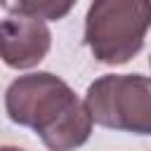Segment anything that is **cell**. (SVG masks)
I'll list each match as a JSON object with an SVG mask.
<instances>
[{
    "label": "cell",
    "mask_w": 151,
    "mask_h": 151,
    "mask_svg": "<svg viewBox=\"0 0 151 151\" xmlns=\"http://www.w3.org/2000/svg\"><path fill=\"white\" fill-rule=\"evenodd\" d=\"M149 24L151 7L144 0H94L85 14L83 40L97 61L120 66L142 52Z\"/></svg>",
    "instance_id": "2"
},
{
    "label": "cell",
    "mask_w": 151,
    "mask_h": 151,
    "mask_svg": "<svg viewBox=\"0 0 151 151\" xmlns=\"http://www.w3.org/2000/svg\"><path fill=\"white\" fill-rule=\"evenodd\" d=\"M52 47V31L45 21L9 14L0 19V59L17 71L38 66Z\"/></svg>",
    "instance_id": "4"
},
{
    "label": "cell",
    "mask_w": 151,
    "mask_h": 151,
    "mask_svg": "<svg viewBox=\"0 0 151 151\" xmlns=\"http://www.w3.org/2000/svg\"><path fill=\"white\" fill-rule=\"evenodd\" d=\"M0 151H24V149H19V146H9V144H5V146H0Z\"/></svg>",
    "instance_id": "6"
},
{
    "label": "cell",
    "mask_w": 151,
    "mask_h": 151,
    "mask_svg": "<svg viewBox=\"0 0 151 151\" xmlns=\"http://www.w3.org/2000/svg\"><path fill=\"white\" fill-rule=\"evenodd\" d=\"M14 125L31 127L50 151H76L92 134V118L71 85L50 71L19 76L5 92Z\"/></svg>",
    "instance_id": "1"
},
{
    "label": "cell",
    "mask_w": 151,
    "mask_h": 151,
    "mask_svg": "<svg viewBox=\"0 0 151 151\" xmlns=\"http://www.w3.org/2000/svg\"><path fill=\"white\" fill-rule=\"evenodd\" d=\"M2 9L9 14H26L40 21H59L71 9L73 2H57V0H19V2H2Z\"/></svg>",
    "instance_id": "5"
},
{
    "label": "cell",
    "mask_w": 151,
    "mask_h": 151,
    "mask_svg": "<svg viewBox=\"0 0 151 151\" xmlns=\"http://www.w3.org/2000/svg\"><path fill=\"white\" fill-rule=\"evenodd\" d=\"M92 123L149 134L151 132V80L144 73H106L90 83L83 99Z\"/></svg>",
    "instance_id": "3"
}]
</instances>
